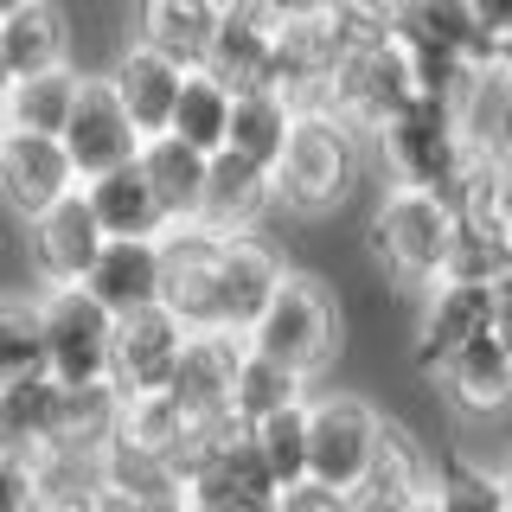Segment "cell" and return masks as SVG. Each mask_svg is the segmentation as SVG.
<instances>
[{
  "label": "cell",
  "instance_id": "5",
  "mask_svg": "<svg viewBox=\"0 0 512 512\" xmlns=\"http://www.w3.org/2000/svg\"><path fill=\"white\" fill-rule=\"evenodd\" d=\"M372 148H378V173H384V186L436 192V199H448V192L461 186V173L474 167L455 103H448V96H423V90H416L410 103L378 128Z\"/></svg>",
  "mask_w": 512,
  "mask_h": 512
},
{
  "label": "cell",
  "instance_id": "22",
  "mask_svg": "<svg viewBox=\"0 0 512 512\" xmlns=\"http://www.w3.org/2000/svg\"><path fill=\"white\" fill-rule=\"evenodd\" d=\"M77 192H84L103 244H160V237L173 231V224L160 218L154 192H148V180H141V167H116V173H103V180L77 186Z\"/></svg>",
  "mask_w": 512,
  "mask_h": 512
},
{
  "label": "cell",
  "instance_id": "18",
  "mask_svg": "<svg viewBox=\"0 0 512 512\" xmlns=\"http://www.w3.org/2000/svg\"><path fill=\"white\" fill-rule=\"evenodd\" d=\"M276 218V199H269V173L250 167L237 154H212L205 167V205H199V231L212 237H250Z\"/></svg>",
  "mask_w": 512,
  "mask_h": 512
},
{
  "label": "cell",
  "instance_id": "3",
  "mask_svg": "<svg viewBox=\"0 0 512 512\" xmlns=\"http://www.w3.org/2000/svg\"><path fill=\"white\" fill-rule=\"evenodd\" d=\"M244 346L256 359H276L295 378H320L346 346V308H340V288H333L320 269H288L282 288L269 295V308L256 314V327L244 333Z\"/></svg>",
  "mask_w": 512,
  "mask_h": 512
},
{
  "label": "cell",
  "instance_id": "6",
  "mask_svg": "<svg viewBox=\"0 0 512 512\" xmlns=\"http://www.w3.org/2000/svg\"><path fill=\"white\" fill-rule=\"evenodd\" d=\"M359 186V135L333 116H295L288 148L269 167V199L288 218H333Z\"/></svg>",
  "mask_w": 512,
  "mask_h": 512
},
{
  "label": "cell",
  "instance_id": "9",
  "mask_svg": "<svg viewBox=\"0 0 512 512\" xmlns=\"http://www.w3.org/2000/svg\"><path fill=\"white\" fill-rule=\"evenodd\" d=\"M493 314V288H468V282H436L429 295L410 301V327H404V365L416 378H436L442 359H455L468 340L487 333Z\"/></svg>",
  "mask_w": 512,
  "mask_h": 512
},
{
  "label": "cell",
  "instance_id": "33",
  "mask_svg": "<svg viewBox=\"0 0 512 512\" xmlns=\"http://www.w3.org/2000/svg\"><path fill=\"white\" fill-rule=\"evenodd\" d=\"M0 512H45L26 455H0Z\"/></svg>",
  "mask_w": 512,
  "mask_h": 512
},
{
  "label": "cell",
  "instance_id": "26",
  "mask_svg": "<svg viewBox=\"0 0 512 512\" xmlns=\"http://www.w3.org/2000/svg\"><path fill=\"white\" fill-rule=\"evenodd\" d=\"M429 506H436V512H506V500H500V474H493V455H480V448H461V442L436 448Z\"/></svg>",
  "mask_w": 512,
  "mask_h": 512
},
{
  "label": "cell",
  "instance_id": "38",
  "mask_svg": "<svg viewBox=\"0 0 512 512\" xmlns=\"http://www.w3.org/2000/svg\"><path fill=\"white\" fill-rule=\"evenodd\" d=\"M0 455H13V436H7V416H0Z\"/></svg>",
  "mask_w": 512,
  "mask_h": 512
},
{
  "label": "cell",
  "instance_id": "27",
  "mask_svg": "<svg viewBox=\"0 0 512 512\" xmlns=\"http://www.w3.org/2000/svg\"><path fill=\"white\" fill-rule=\"evenodd\" d=\"M288 128H295V109L282 103L276 90H250V96H231V128H224V154L250 160V167H276L282 148H288Z\"/></svg>",
  "mask_w": 512,
  "mask_h": 512
},
{
  "label": "cell",
  "instance_id": "28",
  "mask_svg": "<svg viewBox=\"0 0 512 512\" xmlns=\"http://www.w3.org/2000/svg\"><path fill=\"white\" fill-rule=\"evenodd\" d=\"M0 416H7V436H13V455H45V448L64 442V384L52 378H26L13 391H0Z\"/></svg>",
  "mask_w": 512,
  "mask_h": 512
},
{
  "label": "cell",
  "instance_id": "25",
  "mask_svg": "<svg viewBox=\"0 0 512 512\" xmlns=\"http://www.w3.org/2000/svg\"><path fill=\"white\" fill-rule=\"evenodd\" d=\"M77 84L84 71H45V77H20L7 96H0V116H7V135H45L58 141L64 122H71V103H77Z\"/></svg>",
  "mask_w": 512,
  "mask_h": 512
},
{
  "label": "cell",
  "instance_id": "4",
  "mask_svg": "<svg viewBox=\"0 0 512 512\" xmlns=\"http://www.w3.org/2000/svg\"><path fill=\"white\" fill-rule=\"evenodd\" d=\"M410 96H416V77H410V58L397 52L391 32H384V7H352L346 52L327 77V116L340 122L346 135L372 141Z\"/></svg>",
  "mask_w": 512,
  "mask_h": 512
},
{
  "label": "cell",
  "instance_id": "1",
  "mask_svg": "<svg viewBox=\"0 0 512 512\" xmlns=\"http://www.w3.org/2000/svg\"><path fill=\"white\" fill-rule=\"evenodd\" d=\"M288 250L269 231L250 237H212L199 224L160 237V308L180 320L186 333H224V340H244L256 327V314L269 308V295L288 276Z\"/></svg>",
  "mask_w": 512,
  "mask_h": 512
},
{
  "label": "cell",
  "instance_id": "37",
  "mask_svg": "<svg viewBox=\"0 0 512 512\" xmlns=\"http://www.w3.org/2000/svg\"><path fill=\"white\" fill-rule=\"evenodd\" d=\"M13 90V71H7V52H0V96Z\"/></svg>",
  "mask_w": 512,
  "mask_h": 512
},
{
  "label": "cell",
  "instance_id": "11",
  "mask_svg": "<svg viewBox=\"0 0 512 512\" xmlns=\"http://www.w3.org/2000/svg\"><path fill=\"white\" fill-rule=\"evenodd\" d=\"M244 359V340H224V333H186V352L173 365L167 404L186 416L192 436H218L231 429V378Z\"/></svg>",
  "mask_w": 512,
  "mask_h": 512
},
{
  "label": "cell",
  "instance_id": "20",
  "mask_svg": "<svg viewBox=\"0 0 512 512\" xmlns=\"http://www.w3.org/2000/svg\"><path fill=\"white\" fill-rule=\"evenodd\" d=\"M103 84L116 90L122 116L135 122V135H141V141H154V135H167V122H173V103H180V84H186V77L173 71L167 58L141 52V45H122V52H116V64L103 71Z\"/></svg>",
  "mask_w": 512,
  "mask_h": 512
},
{
  "label": "cell",
  "instance_id": "32",
  "mask_svg": "<svg viewBox=\"0 0 512 512\" xmlns=\"http://www.w3.org/2000/svg\"><path fill=\"white\" fill-rule=\"evenodd\" d=\"M480 39H487V71H500L512 84V0H474Z\"/></svg>",
  "mask_w": 512,
  "mask_h": 512
},
{
  "label": "cell",
  "instance_id": "36",
  "mask_svg": "<svg viewBox=\"0 0 512 512\" xmlns=\"http://www.w3.org/2000/svg\"><path fill=\"white\" fill-rule=\"evenodd\" d=\"M493 160H500V167H512V116H506V135H500V154H493Z\"/></svg>",
  "mask_w": 512,
  "mask_h": 512
},
{
  "label": "cell",
  "instance_id": "30",
  "mask_svg": "<svg viewBox=\"0 0 512 512\" xmlns=\"http://www.w3.org/2000/svg\"><path fill=\"white\" fill-rule=\"evenodd\" d=\"M244 436H250V448H256V461H263V474L276 480V493L308 487V404L269 416V423L244 429Z\"/></svg>",
  "mask_w": 512,
  "mask_h": 512
},
{
  "label": "cell",
  "instance_id": "13",
  "mask_svg": "<svg viewBox=\"0 0 512 512\" xmlns=\"http://www.w3.org/2000/svg\"><path fill=\"white\" fill-rule=\"evenodd\" d=\"M96 256H103V231H96L84 192H71L64 205L26 224V263L45 288H84Z\"/></svg>",
  "mask_w": 512,
  "mask_h": 512
},
{
  "label": "cell",
  "instance_id": "24",
  "mask_svg": "<svg viewBox=\"0 0 512 512\" xmlns=\"http://www.w3.org/2000/svg\"><path fill=\"white\" fill-rule=\"evenodd\" d=\"M308 397H314L308 378H295L276 359H256L244 346L237 378H231V429H256V423H269V416H282V410H301Z\"/></svg>",
  "mask_w": 512,
  "mask_h": 512
},
{
  "label": "cell",
  "instance_id": "29",
  "mask_svg": "<svg viewBox=\"0 0 512 512\" xmlns=\"http://www.w3.org/2000/svg\"><path fill=\"white\" fill-rule=\"evenodd\" d=\"M224 128H231V90H224L218 77L192 71L186 84H180V103H173L167 135L180 141V148L212 160V154H224Z\"/></svg>",
  "mask_w": 512,
  "mask_h": 512
},
{
  "label": "cell",
  "instance_id": "7",
  "mask_svg": "<svg viewBox=\"0 0 512 512\" xmlns=\"http://www.w3.org/2000/svg\"><path fill=\"white\" fill-rule=\"evenodd\" d=\"M384 410L378 397L359 391H314L308 397V487L352 500L365 487L378 461V436H384Z\"/></svg>",
  "mask_w": 512,
  "mask_h": 512
},
{
  "label": "cell",
  "instance_id": "16",
  "mask_svg": "<svg viewBox=\"0 0 512 512\" xmlns=\"http://www.w3.org/2000/svg\"><path fill=\"white\" fill-rule=\"evenodd\" d=\"M212 39H218V7L212 0H148V7H135V20H128V45L167 58L180 77L205 71Z\"/></svg>",
  "mask_w": 512,
  "mask_h": 512
},
{
  "label": "cell",
  "instance_id": "10",
  "mask_svg": "<svg viewBox=\"0 0 512 512\" xmlns=\"http://www.w3.org/2000/svg\"><path fill=\"white\" fill-rule=\"evenodd\" d=\"M58 148L71 160L77 186L103 180V173H116V167H135L141 135H135V122L122 116L116 90H109L103 77H84V84H77V103H71V122H64Z\"/></svg>",
  "mask_w": 512,
  "mask_h": 512
},
{
  "label": "cell",
  "instance_id": "2",
  "mask_svg": "<svg viewBox=\"0 0 512 512\" xmlns=\"http://www.w3.org/2000/svg\"><path fill=\"white\" fill-rule=\"evenodd\" d=\"M359 244L372 256V269L384 276L397 301H416L442 282L448 269V244H455V212L436 192H404L384 186L372 199V212L359 224Z\"/></svg>",
  "mask_w": 512,
  "mask_h": 512
},
{
  "label": "cell",
  "instance_id": "14",
  "mask_svg": "<svg viewBox=\"0 0 512 512\" xmlns=\"http://www.w3.org/2000/svg\"><path fill=\"white\" fill-rule=\"evenodd\" d=\"M71 192H77V173H71L58 141H45V135H7L0 141V205L20 224L45 218Z\"/></svg>",
  "mask_w": 512,
  "mask_h": 512
},
{
  "label": "cell",
  "instance_id": "8",
  "mask_svg": "<svg viewBox=\"0 0 512 512\" xmlns=\"http://www.w3.org/2000/svg\"><path fill=\"white\" fill-rule=\"evenodd\" d=\"M39 346H45V378L64 391H90L109 384V346H116V320H109L84 288H39Z\"/></svg>",
  "mask_w": 512,
  "mask_h": 512
},
{
  "label": "cell",
  "instance_id": "39",
  "mask_svg": "<svg viewBox=\"0 0 512 512\" xmlns=\"http://www.w3.org/2000/svg\"><path fill=\"white\" fill-rule=\"evenodd\" d=\"M0 141H7V116H0Z\"/></svg>",
  "mask_w": 512,
  "mask_h": 512
},
{
  "label": "cell",
  "instance_id": "31",
  "mask_svg": "<svg viewBox=\"0 0 512 512\" xmlns=\"http://www.w3.org/2000/svg\"><path fill=\"white\" fill-rule=\"evenodd\" d=\"M45 346H39V301L32 295H0V391L39 378Z\"/></svg>",
  "mask_w": 512,
  "mask_h": 512
},
{
  "label": "cell",
  "instance_id": "35",
  "mask_svg": "<svg viewBox=\"0 0 512 512\" xmlns=\"http://www.w3.org/2000/svg\"><path fill=\"white\" fill-rule=\"evenodd\" d=\"M493 474H500V500H506V512H512V448H500V455H493Z\"/></svg>",
  "mask_w": 512,
  "mask_h": 512
},
{
  "label": "cell",
  "instance_id": "23",
  "mask_svg": "<svg viewBox=\"0 0 512 512\" xmlns=\"http://www.w3.org/2000/svg\"><path fill=\"white\" fill-rule=\"evenodd\" d=\"M135 167H141V180H148L154 205H160V218H167L173 231H180V224H199V205H205V167H212V160L192 154V148H180L173 135H154V141H141Z\"/></svg>",
  "mask_w": 512,
  "mask_h": 512
},
{
  "label": "cell",
  "instance_id": "19",
  "mask_svg": "<svg viewBox=\"0 0 512 512\" xmlns=\"http://www.w3.org/2000/svg\"><path fill=\"white\" fill-rule=\"evenodd\" d=\"M160 288H167V276H160V244H103V256H96L90 276H84V295L109 320H135V314L160 308Z\"/></svg>",
  "mask_w": 512,
  "mask_h": 512
},
{
  "label": "cell",
  "instance_id": "17",
  "mask_svg": "<svg viewBox=\"0 0 512 512\" xmlns=\"http://www.w3.org/2000/svg\"><path fill=\"white\" fill-rule=\"evenodd\" d=\"M429 391L455 416H506L512 410V359L500 352L493 333H480L455 359H442V372L429 378Z\"/></svg>",
  "mask_w": 512,
  "mask_h": 512
},
{
  "label": "cell",
  "instance_id": "21",
  "mask_svg": "<svg viewBox=\"0 0 512 512\" xmlns=\"http://www.w3.org/2000/svg\"><path fill=\"white\" fill-rule=\"evenodd\" d=\"M0 52H7L13 84L20 77H45L71 64V20L52 0H13L0 7Z\"/></svg>",
  "mask_w": 512,
  "mask_h": 512
},
{
  "label": "cell",
  "instance_id": "34",
  "mask_svg": "<svg viewBox=\"0 0 512 512\" xmlns=\"http://www.w3.org/2000/svg\"><path fill=\"white\" fill-rule=\"evenodd\" d=\"M487 333L500 340V352L512 359V282H500V288H493V314H487Z\"/></svg>",
  "mask_w": 512,
  "mask_h": 512
},
{
  "label": "cell",
  "instance_id": "12",
  "mask_svg": "<svg viewBox=\"0 0 512 512\" xmlns=\"http://www.w3.org/2000/svg\"><path fill=\"white\" fill-rule=\"evenodd\" d=\"M186 352V327L167 308H148L135 320H116V346H109V391L122 397H160L173 384V365Z\"/></svg>",
  "mask_w": 512,
  "mask_h": 512
},
{
  "label": "cell",
  "instance_id": "15",
  "mask_svg": "<svg viewBox=\"0 0 512 512\" xmlns=\"http://www.w3.org/2000/svg\"><path fill=\"white\" fill-rule=\"evenodd\" d=\"M276 20H282V7H256V0L218 7V39H212V58H205V77H218V84L231 90V96L269 90Z\"/></svg>",
  "mask_w": 512,
  "mask_h": 512
}]
</instances>
